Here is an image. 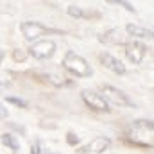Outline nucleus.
I'll return each mask as SVG.
<instances>
[{"mask_svg":"<svg viewBox=\"0 0 154 154\" xmlns=\"http://www.w3.org/2000/svg\"><path fill=\"white\" fill-rule=\"evenodd\" d=\"M154 124L152 120L147 118H138L133 120L127 125L125 131V140L134 145V147H142V149H152V142H154Z\"/></svg>","mask_w":154,"mask_h":154,"instance_id":"nucleus-1","label":"nucleus"},{"mask_svg":"<svg viewBox=\"0 0 154 154\" xmlns=\"http://www.w3.org/2000/svg\"><path fill=\"white\" fill-rule=\"evenodd\" d=\"M63 68H65L68 74H72L74 77H79V79L93 75V68L90 66V63H88L82 56L75 54L74 50H66V52H65Z\"/></svg>","mask_w":154,"mask_h":154,"instance_id":"nucleus-2","label":"nucleus"},{"mask_svg":"<svg viewBox=\"0 0 154 154\" xmlns=\"http://www.w3.org/2000/svg\"><path fill=\"white\" fill-rule=\"evenodd\" d=\"M20 32L25 41H38L41 36H47V34H61L59 29H52V27H47L45 23L41 22H22L20 23Z\"/></svg>","mask_w":154,"mask_h":154,"instance_id":"nucleus-3","label":"nucleus"},{"mask_svg":"<svg viewBox=\"0 0 154 154\" xmlns=\"http://www.w3.org/2000/svg\"><path fill=\"white\" fill-rule=\"evenodd\" d=\"M81 99L82 102L86 104V108H90L91 111L95 113H111V106L109 102L95 90H90V88H84L81 91Z\"/></svg>","mask_w":154,"mask_h":154,"instance_id":"nucleus-4","label":"nucleus"},{"mask_svg":"<svg viewBox=\"0 0 154 154\" xmlns=\"http://www.w3.org/2000/svg\"><path fill=\"white\" fill-rule=\"evenodd\" d=\"M102 97L108 100V102H111V104H115L118 108H134L136 104L133 102V99L127 95V93H124L120 88H116V86H111V84H102Z\"/></svg>","mask_w":154,"mask_h":154,"instance_id":"nucleus-5","label":"nucleus"},{"mask_svg":"<svg viewBox=\"0 0 154 154\" xmlns=\"http://www.w3.org/2000/svg\"><path fill=\"white\" fill-rule=\"evenodd\" d=\"M57 50V43L54 39H38L34 43H31L29 47V56H32L34 59L39 61H45V59H50Z\"/></svg>","mask_w":154,"mask_h":154,"instance_id":"nucleus-6","label":"nucleus"},{"mask_svg":"<svg viewBox=\"0 0 154 154\" xmlns=\"http://www.w3.org/2000/svg\"><path fill=\"white\" fill-rule=\"evenodd\" d=\"M125 56L133 65H142L147 56V45L138 39H133V41L125 43Z\"/></svg>","mask_w":154,"mask_h":154,"instance_id":"nucleus-7","label":"nucleus"},{"mask_svg":"<svg viewBox=\"0 0 154 154\" xmlns=\"http://www.w3.org/2000/svg\"><path fill=\"white\" fill-rule=\"evenodd\" d=\"M99 61H100V65L104 66V68H108L109 72H113L116 75H124L125 72H127V68H125V65L115 57L113 54H109V52H100L99 54Z\"/></svg>","mask_w":154,"mask_h":154,"instance_id":"nucleus-8","label":"nucleus"},{"mask_svg":"<svg viewBox=\"0 0 154 154\" xmlns=\"http://www.w3.org/2000/svg\"><path fill=\"white\" fill-rule=\"evenodd\" d=\"M109 147H111V140L108 136H95L93 140H90L84 145V149H86L88 154H102V152H106Z\"/></svg>","mask_w":154,"mask_h":154,"instance_id":"nucleus-9","label":"nucleus"},{"mask_svg":"<svg viewBox=\"0 0 154 154\" xmlns=\"http://www.w3.org/2000/svg\"><path fill=\"white\" fill-rule=\"evenodd\" d=\"M100 43H106V45H125V34L122 32V29L113 27L109 31H106L104 34L99 36Z\"/></svg>","mask_w":154,"mask_h":154,"instance_id":"nucleus-10","label":"nucleus"},{"mask_svg":"<svg viewBox=\"0 0 154 154\" xmlns=\"http://www.w3.org/2000/svg\"><path fill=\"white\" fill-rule=\"evenodd\" d=\"M125 32L127 36H133V38L138 39H152V29H147V27H142V25H136V23H127L125 25Z\"/></svg>","mask_w":154,"mask_h":154,"instance_id":"nucleus-11","label":"nucleus"},{"mask_svg":"<svg viewBox=\"0 0 154 154\" xmlns=\"http://www.w3.org/2000/svg\"><path fill=\"white\" fill-rule=\"evenodd\" d=\"M66 13H68L72 18H90V16L99 18V16H100L99 11H84L81 5H75V4H70V5L66 7Z\"/></svg>","mask_w":154,"mask_h":154,"instance_id":"nucleus-12","label":"nucleus"},{"mask_svg":"<svg viewBox=\"0 0 154 154\" xmlns=\"http://www.w3.org/2000/svg\"><path fill=\"white\" fill-rule=\"evenodd\" d=\"M0 143H2L4 147L11 149L13 152L20 151V142H18V136H16V134H13V133H4V134L0 136Z\"/></svg>","mask_w":154,"mask_h":154,"instance_id":"nucleus-13","label":"nucleus"},{"mask_svg":"<svg viewBox=\"0 0 154 154\" xmlns=\"http://www.w3.org/2000/svg\"><path fill=\"white\" fill-rule=\"evenodd\" d=\"M41 75H43L45 81H48L50 84H54V86H57V88L68 84V81H65V77H59V75H56V74H48V72H47V74H41Z\"/></svg>","mask_w":154,"mask_h":154,"instance_id":"nucleus-14","label":"nucleus"},{"mask_svg":"<svg viewBox=\"0 0 154 154\" xmlns=\"http://www.w3.org/2000/svg\"><path fill=\"white\" fill-rule=\"evenodd\" d=\"M5 102L13 104V106H16V108H22V109L29 108V102H27L25 99H22V97H13V95H7V97H5Z\"/></svg>","mask_w":154,"mask_h":154,"instance_id":"nucleus-15","label":"nucleus"},{"mask_svg":"<svg viewBox=\"0 0 154 154\" xmlns=\"http://www.w3.org/2000/svg\"><path fill=\"white\" fill-rule=\"evenodd\" d=\"M65 140H66V143H68L70 147H79V143H81V138L77 136L74 131H68V133H66V138H65Z\"/></svg>","mask_w":154,"mask_h":154,"instance_id":"nucleus-16","label":"nucleus"},{"mask_svg":"<svg viewBox=\"0 0 154 154\" xmlns=\"http://www.w3.org/2000/svg\"><path fill=\"white\" fill-rule=\"evenodd\" d=\"M111 4H115V5H122V7H124V9H125L127 13H133V14L136 13L134 5H133V4H129V2H125V0H113Z\"/></svg>","mask_w":154,"mask_h":154,"instance_id":"nucleus-17","label":"nucleus"},{"mask_svg":"<svg viewBox=\"0 0 154 154\" xmlns=\"http://www.w3.org/2000/svg\"><path fill=\"white\" fill-rule=\"evenodd\" d=\"M25 57H27V54H25L22 48H16V50L13 52V59H14V61H25Z\"/></svg>","mask_w":154,"mask_h":154,"instance_id":"nucleus-18","label":"nucleus"},{"mask_svg":"<svg viewBox=\"0 0 154 154\" xmlns=\"http://www.w3.org/2000/svg\"><path fill=\"white\" fill-rule=\"evenodd\" d=\"M41 152H43V149H41L39 140H34V142L31 143V154H41Z\"/></svg>","mask_w":154,"mask_h":154,"instance_id":"nucleus-19","label":"nucleus"},{"mask_svg":"<svg viewBox=\"0 0 154 154\" xmlns=\"http://www.w3.org/2000/svg\"><path fill=\"white\" fill-rule=\"evenodd\" d=\"M5 116H9V111L0 104V120H2V118H5Z\"/></svg>","mask_w":154,"mask_h":154,"instance_id":"nucleus-20","label":"nucleus"},{"mask_svg":"<svg viewBox=\"0 0 154 154\" xmlns=\"http://www.w3.org/2000/svg\"><path fill=\"white\" fill-rule=\"evenodd\" d=\"M9 127H13V129H14V131H20V133H22V134H23V133H25V129H23V127H22V125H14V124H9Z\"/></svg>","mask_w":154,"mask_h":154,"instance_id":"nucleus-21","label":"nucleus"},{"mask_svg":"<svg viewBox=\"0 0 154 154\" xmlns=\"http://www.w3.org/2000/svg\"><path fill=\"white\" fill-rule=\"evenodd\" d=\"M41 154H59V152H56V151H48V149H47V151H43Z\"/></svg>","mask_w":154,"mask_h":154,"instance_id":"nucleus-22","label":"nucleus"},{"mask_svg":"<svg viewBox=\"0 0 154 154\" xmlns=\"http://www.w3.org/2000/svg\"><path fill=\"white\" fill-rule=\"evenodd\" d=\"M4 57H5V54H4V50H2V48H0V63H2V61H4Z\"/></svg>","mask_w":154,"mask_h":154,"instance_id":"nucleus-23","label":"nucleus"},{"mask_svg":"<svg viewBox=\"0 0 154 154\" xmlns=\"http://www.w3.org/2000/svg\"><path fill=\"white\" fill-rule=\"evenodd\" d=\"M11 82H7V81H0V86H9Z\"/></svg>","mask_w":154,"mask_h":154,"instance_id":"nucleus-24","label":"nucleus"}]
</instances>
